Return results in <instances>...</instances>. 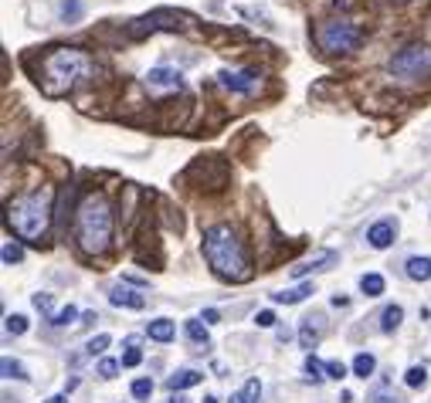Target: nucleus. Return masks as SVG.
<instances>
[{
	"label": "nucleus",
	"instance_id": "nucleus-1",
	"mask_svg": "<svg viewBox=\"0 0 431 403\" xmlns=\"http://www.w3.org/2000/svg\"><path fill=\"white\" fill-rule=\"evenodd\" d=\"M204 258L214 271L217 278L224 282H248L252 278V261H248V251L241 244L238 230L231 224H214V227L204 230Z\"/></svg>",
	"mask_w": 431,
	"mask_h": 403
},
{
	"label": "nucleus",
	"instance_id": "nucleus-2",
	"mask_svg": "<svg viewBox=\"0 0 431 403\" xmlns=\"http://www.w3.org/2000/svg\"><path fill=\"white\" fill-rule=\"evenodd\" d=\"M51 197L55 193L48 187L41 190H31V193H20L14 200H7V227L18 234L20 241H34L41 244L48 237V227H51Z\"/></svg>",
	"mask_w": 431,
	"mask_h": 403
},
{
	"label": "nucleus",
	"instance_id": "nucleus-3",
	"mask_svg": "<svg viewBox=\"0 0 431 403\" xmlns=\"http://www.w3.org/2000/svg\"><path fill=\"white\" fill-rule=\"evenodd\" d=\"M75 241L85 254H102L112 244V207L105 193H89L75 211Z\"/></svg>",
	"mask_w": 431,
	"mask_h": 403
},
{
	"label": "nucleus",
	"instance_id": "nucleus-4",
	"mask_svg": "<svg viewBox=\"0 0 431 403\" xmlns=\"http://www.w3.org/2000/svg\"><path fill=\"white\" fill-rule=\"evenodd\" d=\"M92 58L79 51V48H58L44 58L41 65V88L48 95H65L79 85L85 75H92Z\"/></svg>",
	"mask_w": 431,
	"mask_h": 403
},
{
	"label": "nucleus",
	"instance_id": "nucleus-5",
	"mask_svg": "<svg viewBox=\"0 0 431 403\" xmlns=\"http://www.w3.org/2000/svg\"><path fill=\"white\" fill-rule=\"evenodd\" d=\"M316 41L326 55H347V51H356L360 41H364V31L347 18H336V20H323L319 31H316Z\"/></svg>",
	"mask_w": 431,
	"mask_h": 403
},
{
	"label": "nucleus",
	"instance_id": "nucleus-6",
	"mask_svg": "<svg viewBox=\"0 0 431 403\" xmlns=\"http://www.w3.org/2000/svg\"><path fill=\"white\" fill-rule=\"evenodd\" d=\"M387 72L401 81H421L431 78V48L428 44H408L387 61Z\"/></svg>",
	"mask_w": 431,
	"mask_h": 403
},
{
	"label": "nucleus",
	"instance_id": "nucleus-7",
	"mask_svg": "<svg viewBox=\"0 0 431 403\" xmlns=\"http://www.w3.org/2000/svg\"><path fill=\"white\" fill-rule=\"evenodd\" d=\"M221 78V85L228 88V92H238V95H252L258 88V68H221L217 72Z\"/></svg>",
	"mask_w": 431,
	"mask_h": 403
},
{
	"label": "nucleus",
	"instance_id": "nucleus-8",
	"mask_svg": "<svg viewBox=\"0 0 431 403\" xmlns=\"http://www.w3.org/2000/svg\"><path fill=\"white\" fill-rule=\"evenodd\" d=\"M146 88H150L153 95L180 92V88H184V75H180L176 68H167V65H160V68H150V75H146Z\"/></svg>",
	"mask_w": 431,
	"mask_h": 403
},
{
	"label": "nucleus",
	"instance_id": "nucleus-9",
	"mask_svg": "<svg viewBox=\"0 0 431 403\" xmlns=\"http://www.w3.org/2000/svg\"><path fill=\"white\" fill-rule=\"evenodd\" d=\"M394 237H397V220H391V217H384V220H377V224L367 227V244H371L373 251L391 248Z\"/></svg>",
	"mask_w": 431,
	"mask_h": 403
},
{
	"label": "nucleus",
	"instance_id": "nucleus-10",
	"mask_svg": "<svg viewBox=\"0 0 431 403\" xmlns=\"http://www.w3.org/2000/svg\"><path fill=\"white\" fill-rule=\"evenodd\" d=\"M109 302L116 308H136L139 312V308H146V295L129 285H112L109 288Z\"/></svg>",
	"mask_w": 431,
	"mask_h": 403
},
{
	"label": "nucleus",
	"instance_id": "nucleus-11",
	"mask_svg": "<svg viewBox=\"0 0 431 403\" xmlns=\"http://www.w3.org/2000/svg\"><path fill=\"white\" fill-rule=\"evenodd\" d=\"M319 336H323V315H306V319H302V329H299L302 349H316Z\"/></svg>",
	"mask_w": 431,
	"mask_h": 403
},
{
	"label": "nucleus",
	"instance_id": "nucleus-12",
	"mask_svg": "<svg viewBox=\"0 0 431 403\" xmlns=\"http://www.w3.org/2000/svg\"><path fill=\"white\" fill-rule=\"evenodd\" d=\"M326 265H336V251H319L316 258L302 261V265H295V268H292V278H302V275H309V271H323Z\"/></svg>",
	"mask_w": 431,
	"mask_h": 403
},
{
	"label": "nucleus",
	"instance_id": "nucleus-13",
	"mask_svg": "<svg viewBox=\"0 0 431 403\" xmlns=\"http://www.w3.org/2000/svg\"><path fill=\"white\" fill-rule=\"evenodd\" d=\"M306 295H313V285H295V288H282V291H272V302H278V305H299Z\"/></svg>",
	"mask_w": 431,
	"mask_h": 403
},
{
	"label": "nucleus",
	"instance_id": "nucleus-14",
	"mask_svg": "<svg viewBox=\"0 0 431 403\" xmlns=\"http://www.w3.org/2000/svg\"><path fill=\"white\" fill-rule=\"evenodd\" d=\"M200 380H204V373H200V369H176L174 376L167 380V386H170V390L176 393V390H187V386H197Z\"/></svg>",
	"mask_w": 431,
	"mask_h": 403
},
{
	"label": "nucleus",
	"instance_id": "nucleus-15",
	"mask_svg": "<svg viewBox=\"0 0 431 403\" xmlns=\"http://www.w3.org/2000/svg\"><path fill=\"white\" fill-rule=\"evenodd\" d=\"M58 18H61V24H79V20L85 18V4H82V0H61Z\"/></svg>",
	"mask_w": 431,
	"mask_h": 403
},
{
	"label": "nucleus",
	"instance_id": "nucleus-16",
	"mask_svg": "<svg viewBox=\"0 0 431 403\" xmlns=\"http://www.w3.org/2000/svg\"><path fill=\"white\" fill-rule=\"evenodd\" d=\"M146 332H150V339H153V343H170V339L176 336V329H174L170 319H157V322H150Z\"/></svg>",
	"mask_w": 431,
	"mask_h": 403
},
{
	"label": "nucleus",
	"instance_id": "nucleus-17",
	"mask_svg": "<svg viewBox=\"0 0 431 403\" xmlns=\"http://www.w3.org/2000/svg\"><path fill=\"white\" fill-rule=\"evenodd\" d=\"M408 278H414V282H428L431 278V258H408Z\"/></svg>",
	"mask_w": 431,
	"mask_h": 403
},
{
	"label": "nucleus",
	"instance_id": "nucleus-18",
	"mask_svg": "<svg viewBox=\"0 0 431 403\" xmlns=\"http://www.w3.org/2000/svg\"><path fill=\"white\" fill-rule=\"evenodd\" d=\"M360 291H364L367 298H377V295H384V278H380L377 271L364 275V278H360Z\"/></svg>",
	"mask_w": 431,
	"mask_h": 403
},
{
	"label": "nucleus",
	"instance_id": "nucleus-19",
	"mask_svg": "<svg viewBox=\"0 0 431 403\" xmlns=\"http://www.w3.org/2000/svg\"><path fill=\"white\" fill-rule=\"evenodd\" d=\"M401 319H404V308H401V305H387V308H384V315H380V332H394V329L401 326Z\"/></svg>",
	"mask_w": 431,
	"mask_h": 403
},
{
	"label": "nucleus",
	"instance_id": "nucleus-20",
	"mask_svg": "<svg viewBox=\"0 0 431 403\" xmlns=\"http://www.w3.org/2000/svg\"><path fill=\"white\" fill-rule=\"evenodd\" d=\"M373 369H377V359H373L371 352H356V359H353V373H356L360 380H367V376H373Z\"/></svg>",
	"mask_w": 431,
	"mask_h": 403
},
{
	"label": "nucleus",
	"instance_id": "nucleus-21",
	"mask_svg": "<svg viewBox=\"0 0 431 403\" xmlns=\"http://www.w3.org/2000/svg\"><path fill=\"white\" fill-rule=\"evenodd\" d=\"M258 397H262V383H258V380H248V383L241 386V393L231 397V403H258Z\"/></svg>",
	"mask_w": 431,
	"mask_h": 403
},
{
	"label": "nucleus",
	"instance_id": "nucleus-22",
	"mask_svg": "<svg viewBox=\"0 0 431 403\" xmlns=\"http://www.w3.org/2000/svg\"><path fill=\"white\" fill-rule=\"evenodd\" d=\"M187 336H191V343H194V345H207V343H211L207 326H200V319H191V322H187Z\"/></svg>",
	"mask_w": 431,
	"mask_h": 403
},
{
	"label": "nucleus",
	"instance_id": "nucleus-23",
	"mask_svg": "<svg viewBox=\"0 0 431 403\" xmlns=\"http://www.w3.org/2000/svg\"><path fill=\"white\" fill-rule=\"evenodd\" d=\"M0 369H4V376H7V380H27L24 366H20L18 359H11V356H4V359H0Z\"/></svg>",
	"mask_w": 431,
	"mask_h": 403
},
{
	"label": "nucleus",
	"instance_id": "nucleus-24",
	"mask_svg": "<svg viewBox=\"0 0 431 403\" xmlns=\"http://www.w3.org/2000/svg\"><path fill=\"white\" fill-rule=\"evenodd\" d=\"M404 383L411 386V390H421V386L428 383V369H425V366H411V369L404 373Z\"/></svg>",
	"mask_w": 431,
	"mask_h": 403
},
{
	"label": "nucleus",
	"instance_id": "nucleus-25",
	"mask_svg": "<svg viewBox=\"0 0 431 403\" xmlns=\"http://www.w3.org/2000/svg\"><path fill=\"white\" fill-rule=\"evenodd\" d=\"M75 319H79V308H75V305H68V308H61V312H55V315H51V326L65 329V326H72Z\"/></svg>",
	"mask_w": 431,
	"mask_h": 403
},
{
	"label": "nucleus",
	"instance_id": "nucleus-26",
	"mask_svg": "<svg viewBox=\"0 0 431 403\" xmlns=\"http://www.w3.org/2000/svg\"><path fill=\"white\" fill-rule=\"evenodd\" d=\"M109 343H112V336H105V332H98L96 339H89V345H85V352H89V356H102V352L109 349Z\"/></svg>",
	"mask_w": 431,
	"mask_h": 403
},
{
	"label": "nucleus",
	"instance_id": "nucleus-27",
	"mask_svg": "<svg viewBox=\"0 0 431 403\" xmlns=\"http://www.w3.org/2000/svg\"><path fill=\"white\" fill-rule=\"evenodd\" d=\"M0 254H4V265H18V261H24V248H20V244H14V241H7Z\"/></svg>",
	"mask_w": 431,
	"mask_h": 403
},
{
	"label": "nucleus",
	"instance_id": "nucleus-28",
	"mask_svg": "<svg viewBox=\"0 0 431 403\" xmlns=\"http://www.w3.org/2000/svg\"><path fill=\"white\" fill-rule=\"evenodd\" d=\"M4 329H7L11 336H24V332H27V319H24V315H7Z\"/></svg>",
	"mask_w": 431,
	"mask_h": 403
},
{
	"label": "nucleus",
	"instance_id": "nucleus-29",
	"mask_svg": "<svg viewBox=\"0 0 431 403\" xmlns=\"http://www.w3.org/2000/svg\"><path fill=\"white\" fill-rule=\"evenodd\" d=\"M133 397L136 400H150L153 397V380H136L133 383Z\"/></svg>",
	"mask_w": 431,
	"mask_h": 403
},
{
	"label": "nucleus",
	"instance_id": "nucleus-30",
	"mask_svg": "<svg viewBox=\"0 0 431 403\" xmlns=\"http://www.w3.org/2000/svg\"><path fill=\"white\" fill-rule=\"evenodd\" d=\"M119 366L122 363H116V359H98V376H102V380H112L119 373Z\"/></svg>",
	"mask_w": 431,
	"mask_h": 403
},
{
	"label": "nucleus",
	"instance_id": "nucleus-31",
	"mask_svg": "<svg viewBox=\"0 0 431 403\" xmlns=\"http://www.w3.org/2000/svg\"><path fill=\"white\" fill-rule=\"evenodd\" d=\"M119 363L126 366V369H133V366H139V363H143V352H139L136 345L129 343V349H126V356H122V359H119Z\"/></svg>",
	"mask_w": 431,
	"mask_h": 403
},
{
	"label": "nucleus",
	"instance_id": "nucleus-32",
	"mask_svg": "<svg viewBox=\"0 0 431 403\" xmlns=\"http://www.w3.org/2000/svg\"><path fill=\"white\" fill-rule=\"evenodd\" d=\"M323 369H326V366H319L313 356L306 359V373H309V380H313V383H319V380H323Z\"/></svg>",
	"mask_w": 431,
	"mask_h": 403
},
{
	"label": "nucleus",
	"instance_id": "nucleus-33",
	"mask_svg": "<svg viewBox=\"0 0 431 403\" xmlns=\"http://www.w3.org/2000/svg\"><path fill=\"white\" fill-rule=\"evenodd\" d=\"M326 373H330V380H343V376H347V366L330 359V363H326Z\"/></svg>",
	"mask_w": 431,
	"mask_h": 403
},
{
	"label": "nucleus",
	"instance_id": "nucleus-34",
	"mask_svg": "<svg viewBox=\"0 0 431 403\" xmlns=\"http://www.w3.org/2000/svg\"><path fill=\"white\" fill-rule=\"evenodd\" d=\"M255 322H258V326H262V329H272V326H275V312H272V308H265V312H258V315H255Z\"/></svg>",
	"mask_w": 431,
	"mask_h": 403
},
{
	"label": "nucleus",
	"instance_id": "nucleus-35",
	"mask_svg": "<svg viewBox=\"0 0 431 403\" xmlns=\"http://www.w3.org/2000/svg\"><path fill=\"white\" fill-rule=\"evenodd\" d=\"M34 308L44 312V315H51V295H34Z\"/></svg>",
	"mask_w": 431,
	"mask_h": 403
},
{
	"label": "nucleus",
	"instance_id": "nucleus-36",
	"mask_svg": "<svg viewBox=\"0 0 431 403\" xmlns=\"http://www.w3.org/2000/svg\"><path fill=\"white\" fill-rule=\"evenodd\" d=\"M371 403H401V400H397V397H391V393H377Z\"/></svg>",
	"mask_w": 431,
	"mask_h": 403
},
{
	"label": "nucleus",
	"instance_id": "nucleus-37",
	"mask_svg": "<svg viewBox=\"0 0 431 403\" xmlns=\"http://www.w3.org/2000/svg\"><path fill=\"white\" fill-rule=\"evenodd\" d=\"M211 322H217V308H207V312H204V326H211Z\"/></svg>",
	"mask_w": 431,
	"mask_h": 403
},
{
	"label": "nucleus",
	"instance_id": "nucleus-38",
	"mask_svg": "<svg viewBox=\"0 0 431 403\" xmlns=\"http://www.w3.org/2000/svg\"><path fill=\"white\" fill-rule=\"evenodd\" d=\"M44 403H68V393H58V397H48Z\"/></svg>",
	"mask_w": 431,
	"mask_h": 403
},
{
	"label": "nucleus",
	"instance_id": "nucleus-39",
	"mask_svg": "<svg viewBox=\"0 0 431 403\" xmlns=\"http://www.w3.org/2000/svg\"><path fill=\"white\" fill-rule=\"evenodd\" d=\"M167 403H187V400H184V397H170V400H167Z\"/></svg>",
	"mask_w": 431,
	"mask_h": 403
},
{
	"label": "nucleus",
	"instance_id": "nucleus-40",
	"mask_svg": "<svg viewBox=\"0 0 431 403\" xmlns=\"http://www.w3.org/2000/svg\"><path fill=\"white\" fill-rule=\"evenodd\" d=\"M204 403H217V397H204Z\"/></svg>",
	"mask_w": 431,
	"mask_h": 403
}]
</instances>
